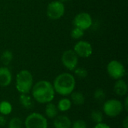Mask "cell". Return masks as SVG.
Returning <instances> with one entry per match:
<instances>
[{
    "mask_svg": "<svg viewBox=\"0 0 128 128\" xmlns=\"http://www.w3.org/2000/svg\"><path fill=\"white\" fill-rule=\"evenodd\" d=\"M104 113L110 117H116L118 116L123 110L122 104L116 99H111L104 103L103 107Z\"/></svg>",
    "mask_w": 128,
    "mask_h": 128,
    "instance_id": "obj_6",
    "label": "cell"
},
{
    "mask_svg": "<svg viewBox=\"0 0 128 128\" xmlns=\"http://www.w3.org/2000/svg\"><path fill=\"white\" fill-rule=\"evenodd\" d=\"M74 51L80 57L88 58L92 54L93 49L90 43L84 40H80L75 44Z\"/></svg>",
    "mask_w": 128,
    "mask_h": 128,
    "instance_id": "obj_10",
    "label": "cell"
},
{
    "mask_svg": "<svg viewBox=\"0 0 128 128\" xmlns=\"http://www.w3.org/2000/svg\"><path fill=\"white\" fill-rule=\"evenodd\" d=\"M22 122L19 118H13L8 124V128H22Z\"/></svg>",
    "mask_w": 128,
    "mask_h": 128,
    "instance_id": "obj_22",
    "label": "cell"
},
{
    "mask_svg": "<svg viewBox=\"0 0 128 128\" xmlns=\"http://www.w3.org/2000/svg\"><path fill=\"white\" fill-rule=\"evenodd\" d=\"M92 25V18L91 15L86 12H81L76 15L74 19V27L80 28L82 30L89 28Z\"/></svg>",
    "mask_w": 128,
    "mask_h": 128,
    "instance_id": "obj_9",
    "label": "cell"
},
{
    "mask_svg": "<svg viewBox=\"0 0 128 128\" xmlns=\"http://www.w3.org/2000/svg\"><path fill=\"white\" fill-rule=\"evenodd\" d=\"M91 118L96 123V124H99V123H102L103 122V119H104V116L101 112L98 111V110H94L91 113Z\"/></svg>",
    "mask_w": 128,
    "mask_h": 128,
    "instance_id": "obj_20",
    "label": "cell"
},
{
    "mask_svg": "<svg viewBox=\"0 0 128 128\" xmlns=\"http://www.w3.org/2000/svg\"><path fill=\"white\" fill-rule=\"evenodd\" d=\"M74 73L76 76L79 78H86L88 75V71L86 68H76L74 69Z\"/></svg>",
    "mask_w": 128,
    "mask_h": 128,
    "instance_id": "obj_24",
    "label": "cell"
},
{
    "mask_svg": "<svg viewBox=\"0 0 128 128\" xmlns=\"http://www.w3.org/2000/svg\"><path fill=\"white\" fill-rule=\"evenodd\" d=\"M122 126L124 128H128V117L127 116L124 120L123 121V123H122Z\"/></svg>",
    "mask_w": 128,
    "mask_h": 128,
    "instance_id": "obj_28",
    "label": "cell"
},
{
    "mask_svg": "<svg viewBox=\"0 0 128 128\" xmlns=\"http://www.w3.org/2000/svg\"><path fill=\"white\" fill-rule=\"evenodd\" d=\"M107 73L114 80L122 79L126 74L124 65L118 61L112 60L107 64Z\"/></svg>",
    "mask_w": 128,
    "mask_h": 128,
    "instance_id": "obj_7",
    "label": "cell"
},
{
    "mask_svg": "<svg viewBox=\"0 0 128 128\" xmlns=\"http://www.w3.org/2000/svg\"><path fill=\"white\" fill-rule=\"evenodd\" d=\"M33 85L32 74L27 70L20 71L16 77V88L21 94H28Z\"/></svg>",
    "mask_w": 128,
    "mask_h": 128,
    "instance_id": "obj_3",
    "label": "cell"
},
{
    "mask_svg": "<svg viewBox=\"0 0 128 128\" xmlns=\"http://www.w3.org/2000/svg\"><path fill=\"white\" fill-rule=\"evenodd\" d=\"M12 81V75L10 70L7 67L0 68V86L6 87L10 84Z\"/></svg>",
    "mask_w": 128,
    "mask_h": 128,
    "instance_id": "obj_11",
    "label": "cell"
},
{
    "mask_svg": "<svg viewBox=\"0 0 128 128\" xmlns=\"http://www.w3.org/2000/svg\"><path fill=\"white\" fill-rule=\"evenodd\" d=\"M32 96L40 104H48L55 97V91L52 85L46 80L38 81L32 86Z\"/></svg>",
    "mask_w": 128,
    "mask_h": 128,
    "instance_id": "obj_1",
    "label": "cell"
},
{
    "mask_svg": "<svg viewBox=\"0 0 128 128\" xmlns=\"http://www.w3.org/2000/svg\"><path fill=\"white\" fill-rule=\"evenodd\" d=\"M84 35V30L77 28V27H74L70 32V36L73 39H80L81 38H82V36Z\"/></svg>",
    "mask_w": 128,
    "mask_h": 128,
    "instance_id": "obj_21",
    "label": "cell"
},
{
    "mask_svg": "<svg viewBox=\"0 0 128 128\" xmlns=\"http://www.w3.org/2000/svg\"><path fill=\"white\" fill-rule=\"evenodd\" d=\"M12 111V106L8 101H2L0 103V113L3 116L10 114Z\"/></svg>",
    "mask_w": 128,
    "mask_h": 128,
    "instance_id": "obj_19",
    "label": "cell"
},
{
    "mask_svg": "<svg viewBox=\"0 0 128 128\" xmlns=\"http://www.w3.org/2000/svg\"><path fill=\"white\" fill-rule=\"evenodd\" d=\"M46 116L49 118H54L58 114V108L52 103H48L45 109Z\"/></svg>",
    "mask_w": 128,
    "mask_h": 128,
    "instance_id": "obj_15",
    "label": "cell"
},
{
    "mask_svg": "<svg viewBox=\"0 0 128 128\" xmlns=\"http://www.w3.org/2000/svg\"><path fill=\"white\" fill-rule=\"evenodd\" d=\"M78 56L72 50H66L62 56V62L63 65L69 70H74L78 64Z\"/></svg>",
    "mask_w": 128,
    "mask_h": 128,
    "instance_id": "obj_8",
    "label": "cell"
},
{
    "mask_svg": "<svg viewBox=\"0 0 128 128\" xmlns=\"http://www.w3.org/2000/svg\"><path fill=\"white\" fill-rule=\"evenodd\" d=\"M46 118L41 114L33 112L25 120L26 128H47Z\"/></svg>",
    "mask_w": 128,
    "mask_h": 128,
    "instance_id": "obj_4",
    "label": "cell"
},
{
    "mask_svg": "<svg viewBox=\"0 0 128 128\" xmlns=\"http://www.w3.org/2000/svg\"><path fill=\"white\" fill-rule=\"evenodd\" d=\"M94 128H111L109 125H107L106 124L104 123H99V124H96V125L94 127Z\"/></svg>",
    "mask_w": 128,
    "mask_h": 128,
    "instance_id": "obj_26",
    "label": "cell"
},
{
    "mask_svg": "<svg viewBox=\"0 0 128 128\" xmlns=\"http://www.w3.org/2000/svg\"><path fill=\"white\" fill-rule=\"evenodd\" d=\"M72 128H87L86 123L82 120H77L71 124Z\"/></svg>",
    "mask_w": 128,
    "mask_h": 128,
    "instance_id": "obj_25",
    "label": "cell"
},
{
    "mask_svg": "<svg viewBox=\"0 0 128 128\" xmlns=\"http://www.w3.org/2000/svg\"><path fill=\"white\" fill-rule=\"evenodd\" d=\"M71 107V101L68 98L61 99L58 103V110L61 112H66Z\"/></svg>",
    "mask_w": 128,
    "mask_h": 128,
    "instance_id": "obj_18",
    "label": "cell"
},
{
    "mask_svg": "<svg viewBox=\"0 0 128 128\" xmlns=\"http://www.w3.org/2000/svg\"><path fill=\"white\" fill-rule=\"evenodd\" d=\"M71 121L70 118L65 116H60L55 118L53 122V125L55 128H70Z\"/></svg>",
    "mask_w": 128,
    "mask_h": 128,
    "instance_id": "obj_12",
    "label": "cell"
},
{
    "mask_svg": "<svg viewBox=\"0 0 128 128\" xmlns=\"http://www.w3.org/2000/svg\"><path fill=\"white\" fill-rule=\"evenodd\" d=\"M20 102L22 107L25 109H31L33 106L32 98L27 95V94H21L20 96Z\"/></svg>",
    "mask_w": 128,
    "mask_h": 128,
    "instance_id": "obj_16",
    "label": "cell"
},
{
    "mask_svg": "<svg viewBox=\"0 0 128 128\" xmlns=\"http://www.w3.org/2000/svg\"><path fill=\"white\" fill-rule=\"evenodd\" d=\"M71 101L76 106H81L85 102V97L82 93L80 92H73L71 94Z\"/></svg>",
    "mask_w": 128,
    "mask_h": 128,
    "instance_id": "obj_14",
    "label": "cell"
},
{
    "mask_svg": "<svg viewBox=\"0 0 128 128\" xmlns=\"http://www.w3.org/2000/svg\"><path fill=\"white\" fill-rule=\"evenodd\" d=\"M61 2H62V3H64V2H70V0H59Z\"/></svg>",
    "mask_w": 128,
    "mask_h": 128,
    "instance_id": "obj_30",
    "label": "cell"
},
{
    "mask_svg": "<svg viewBox=\"0 0 128 128\" xmlns=\"http://www.w3.org/2000/svg\"><path fill=\"white\" fill-rule=\"evenodd\" d=\"M105 97H106L105 92L103 89L98 88L94 93V98L95 99L96 101L101 102L105 99Z\"/></svg>",
    "mask_w": 128,
    "mask_h": 128,
    "instance_id": "obj_23",
    "label": "cell"
},
{
    "mask_svg": "<svg viewBox=\"0 0 128 128\" xmlns=\"http://www.w3.org/2000/svg\"><path fill=\"white\" fill-rule=\"evenodd\" d=\"M128 90V85L125 82V81H124L123 80H122V79L118 80V81H116V82L115 83L114 92H116V94H118L119 96H124V95L127 94Z\"/></svg>",
    "mask_w": 128,
    "mask_h": 128,
    "instance_id": "obj_13",
    "label": "cell"
},
{
    "mask_svg": "<svg viewBox=\"0 0 128 128\" xmlns=\"http://www.w3.org/2000/svg\"><path fill=\"white\" fill-rule=\"evenodd\" d=\"M75 86L74 76L68 73H63L56 76L52 85L55 92L63 96L70 94L74 92Z\"/></svg>",
    "mask_w": 128,
    "mask_h": 128,
    "instance_id": "obj_2",
    "label": "cell"
},
{
    "mask_svg": "<svg viewBox=\"0 0 128 128\" xmlns=\"http://www.w3.org/2000/svg\"><path fill=\"white\" fill-rule=\"evenodd\" d=\"M65 11L64 3L60 1L50 2L46 8V15L51 20H58L63 16Z\"/></svg>",
    "mask_w": 128,
    "mask_h": 128,
    "instance_id": "obj_5",
    "label": "cell"
},
{
    "mask_svg": "<svg viewBox=\"0 0 128 128\" xmlns=\"http://www.w3.org/2000/svg\"><path fill=\"white\" fill-rule=\"evenodd\" d=\"M13 58H14V56H13L12 52L10 50H5L2 53L0 59H1L2 63L4 66H8L12 62Z\"/></svg>",
    "mask_w": 128,
    "mask_h": 128,
    "instance_id": "obj_17",
    "label": "cell"
},
{
    "mask_svg": "<svg viewBox=\"0 0 128 128\" xmlns=\"http://www.w3.org/2000/svg\"><path fill=\"white\" fill-rule=\"evenodd\" d=\"M5 124H6V119L3 115H1L0 116V126L2 127V126H4Z\"/></svg>",
    "mask_w": 128,
    "mask_h": 128,
    "instance_id": "obj_27",
    "label": "cell"
},
{
    "mask_svg": "<svg viewBox=\"0 0 128 128\" xmlns=\"http://www.w3.org/2000/svg\"><path fill=\"white\" fill-rule=\"evenodd\" d=\"M124 108H125V110L128 111V97H127L125 98V101H124Z\"/></svg>",
    "mask_w": 128,
    "mask_h": 128,
    "instance_id": "obj_29",
    "label": "cell"
}]
</instances>
